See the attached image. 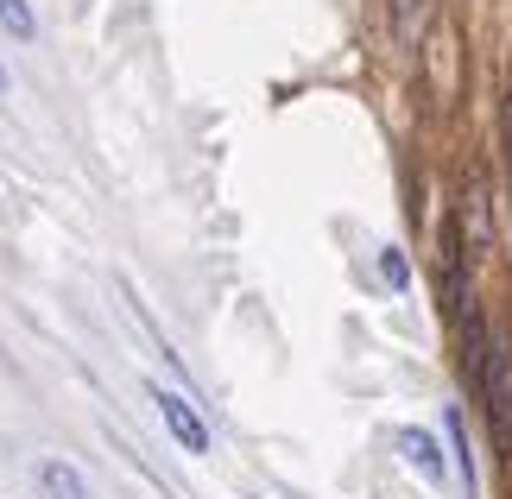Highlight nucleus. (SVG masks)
Segmentation results:
<instances>
[{"mask_svg":"<svg viewBox=\"0 0 512 499\" xmlns=\"http://www.w3.org/2000/svg\"><path fill=\"white\" fill-rule=\"evenodd\" d=\"M424 83L443 108L462 95V32L449 26V19H437V26L424 32Z\"/></svg>","mask_w":512,"mask_h":499,"instance_id":"1","label":"nucleus"},{"mask_svg":"<svg viewBox=\"0 0 512 499\" xmlns=\"http://www.w3.org/2000/svg\"><path fill=\"white\" fill-rule=\"evenodd\" d=\"M506 165H512V95H506Z\"/></svg>","mask_w":512,"mask_h":499,"instance_id":"7","label":"nucleus"},{"mask_svg":"<svg viewBox=\"0 0 512 499\" xmlns=\"http://www.w3.org/2000/svg\"><path fill=\"white\" fill-rule=\"evenodd\" d=\"M392 449H399V455H411V468H418L424 474V481H443V449H437V436H430V430H392Z\"/></svg>","mask_w":512,"mask_h":499,"instance_id":"3","label":"nucleus"},{"mask_svg":"<svg viewBox=\"0 0 512 499\" xmlns=\"http://www.w3.org/2000/svg\"><path fill=\"white\" fill-rule=\"evenodd\" d=\"M152 405H159V417L171 424V436H177L190 455H209V424L196 417V405H190L184 392H165V386H159V392H152Z\"/></svg>","mask_w":512,"mask_h":499,"instance_id":"2","label":"nucleus"},{"mask_svg":"<svg viewBox=\"0 0 512 499\" xmlns=\"http://www.w3.org/2000/svg\"><path fill=\"white\" fill-rule=\"evenodd\" d=\"M0 26H7L13 38H32V32H38V19H32L26 0H0Z\"/></svg>","mask_w":512,"mask_h":499,"instance_id":"5","label":"nucleus"},{"mask_svg":"<svg viewBox=\"0 0 512 499\" xmlns=\"http://www.w3.org/2000/svg\"><path fill=\"white\" fill-rule=\"evenodd\" d=\"M38 487H45L51 499H95L83 474H76L70 462H57V455H51V462H38Z\"/></svg>","mask_w":512,"mask_h":499,"instance_id":"4","label":"nucleus"},{"mask_svg":"<svg viewBox=\"0 0 512 499\" xmlns=\"http://www.w3.org/2000/svg\"><path fill=\"white\" fill-rule=\"evenodd\" d=\"M380 272L392 278V285H405V259H399V253H392V247H386V259H380Z\"/></svg>","mask_w":512,"mask_h":499,"instance_id":"6","label":"nucleus"},{"mask_svg":"<svg viewBox=\"0 0 512 499\" xmlns=\"http://www.w3.org/2000/svg\"><path fill=\"white\" fill-rule=\"evenodd\" d=\"M0 89H7V70H0Z\"/></svg>","mask_w":512,"mask_h":499,"instance_id":"8","label":"nucleus"}]
</instances>
